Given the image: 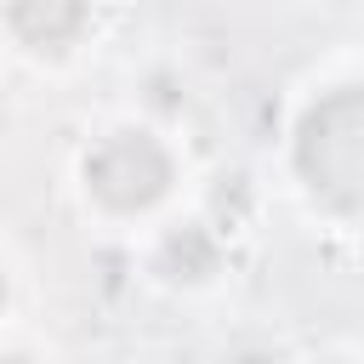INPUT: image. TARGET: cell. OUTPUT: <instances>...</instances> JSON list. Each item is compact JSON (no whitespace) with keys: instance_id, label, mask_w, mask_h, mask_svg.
I'll use <instances>...</instances> for the list:
<instances>
[{"instance_id":"6da1fadb","label":"cell","mask_w":364,"mask_h":364,"mask_svg":"<svg viewBox=\"0 0 364 364\" xmlns=\"http://www.w3.org/2000/svg\"><path fill=\"white\" fill-rule=\"evenodd\" d=\"M296 171L318 199L364 216V85H336L301 114Z\"/></svg>"},{"instance_id":"7a4b0ae2","label":"cell","mask_w":364,"mask_h":364,"mask_svg":"<svg viewBox=\"0 0 364 364\" xmlns=\"http://www.w3.org/2000/svg\"><path fill=\"white\" fill-rule=\"evenodd\" d=\"M85 182L114 210H148L171 188V154L148 131H114L85 154Z\"/></svg>"},{"instance_id":"3957f363","label":"cell","mask_w":364,"mask_h":364,"mask_svg":"<svg viewBox=\"0 0 364 364\" xmlns=\"http://www.w3.org/2000/svg\"><path fill=\"white\" fill-rule=\"evenodd\" d=\"M6 17H11L17 40L40 46V51H57L85 28L91 0H6Z\"/></svg>"},{"instance_id":"277c9868","label":"cell","mask_w":364,"mask_h":364,"mask_svg":"<svg viewBox=\"0 0 364 364\" xmlns=\"http://www.w3.org/2000/svg\"><path fill=\"white\" fill-rule=\"evenodd\" d=\"M216 262H222V245H216V233L205 228V222H182V228H171L165 233V245H159V273H171V279H205V273H216Z\"/></svg>"}]
</instances>
